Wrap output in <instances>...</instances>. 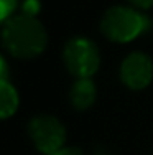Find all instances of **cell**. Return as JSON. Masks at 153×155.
<instances>
[{"label": "cell", "instance_id": "7", "mask_svg": "<svg viewBox=\"0 0 153 155\" xmlns=\"http://www.w3.org/2000/svg\"><path fill=\"white\" fill-rule=\"evenodd\" d=\"M0 99H2V119H8L10 116L15 114L18 107V94L15 87L8 81H2L0 86Z\"/></svg>", "mask_w": 153, "mask_h": 155}, {"label": "cell", "instance_id": "5", "mask_svg": "<svg viewBox=\"0 0 153 155\" xmlns=\"http://www.w3.org/2000/svg\"><path fill=\"white\" fill-rule=\"evenodd\" d=\"M120 78L130 89H145L153 79V61L145 53H130L120 66Z\"/></svg>", "mask_w": 153, "mask_h": 155}, {"label": "cell", "instance_id": "6", "mask_svg": "<svg viewBox=\"0 0 153 155\" xmlns=\"http://www.w3.org/2000/svg\"><path fill=\"white\" fill-rule=\"evenodd\" d=\"M96 84L89 78H78L69 91V99L74 109L84 110L94 104L96 101Z\"/></svg>", "mask_w": 153, "mask_h": 155}, {"label": "cell", "instance_id": "11", "mask_svg": "<svg viewBox=\"0 0 153 155\" xmlns=\"http://www.w3.org/2000/svg\"><path fill=\"white\" fill-rule=\"evenodd\" d=\"M129 2L140 8H151L153 7V0H129Z\"/></svg>", "mask_w": 153, "mask_h": 155}, {"label": "cell", "instance_id": "8", "mask_svg": "<svg viewBox=\"0 0 153 155\" xmlns=\"http://www.w3.org/2000/svg\"><path fill=\"white\" fill-rule=\"evenodd\" d=\"M0 8H2L0 18L3 21H7L8 18L13 17V12L17 8V0H0Z\"/></svg>", "mask_w": 153, "mask_h": 155}, {"label": "cell", "instance_id": "1", "mask_svg": "<svg viewBox=\"0 0 153 155\" xmlns=\"http://www.w3.org/2000/svg\"><path fill=\"white\" fill-rule=\"evenodd\" d=\"M3 48L15 58L30 60L41 54L48 43L43 25L30 15H13L5 21L2 30Z\"/></svg>", "mask_w": 153, "mask_h": 155}, {"label": "cell", "instance_id": "9", "mask_svg": "<svg viewBox=\"0 0 153 155\" xmlns=\"http://www.w3.org/2000/svg\"><path fill=\"white\" fill-rule=\"evenodd\" d=\"M40 8H41V5H40L38 0H25L23 2V13L25 15L35 17L40 12Z\"/></svg>", "mask_w": 153, "mask_h": 155}, {"label": "cell", "instance_id": "10", "mask_svg": "<svg viewBox=\"0 0 153 155\" xmlns=\"http://www.w3.org/2000/svg\"><path fill=\"white\" fill-rule=\"evenodd\" d=\"M53 155H84V152L81 149H78V147H61Z\"/></svg>", "mask_w": 153, "mask_h": 155}, {"label": "cell", "instance_id": "3", "mask_svg": "<svg viewBox=\"0 0 153 155\" xmlns=\"http://www.w3.org/2000/svg\"><path fill=\"white\" fill-rule=\"evenodd\" d=\"M64 64L72 76L91 78L99 69L100 54L96 43L86 36H74L64 46Z\"/></svg>", "mask_w": 153, "mask_h": 155}, {"label": "cell", "instance_id": "4", "mask_svg": "<svg viewBox=\"0 0 153 155\" xmlns=\"http://www.w3.org/2000/svg\"><path fill=\"white\" fill-rule=\"evenodd\" d=\"M28 134L33 140L35 147L46 155H53L54 152L64 147L66 140V129L64 125L53 116H35L28 124Z\"/></svg>", "mask_w": 153, "mask_h": 155}, {"label": "cell", "instance_id": "12", "mask_svg": "<svg viewBox=\"0 0 153 155\" xmlns=\"http://www.w3.org/2000/svg\"><path fill=\"white\" fill-rule=\"evenodd\" d=\"M96 155H112V153H109V150L104 149V147H99V149L96 150Z\"/></svg>", "mask_w": 153, "mask_h": 155}, {"label": "cell", "instance_id": "2", "mask_svg": "<svg viewBox=\"0 0 153 155\" xmlns=\"http://www.w3.org/2000/svg\"><path fill=\"white\" fill-rule=\"evenodd\" d=\"M148 27V17L129 7H112L104 13L100 21V31L115 43L132 41Z\"/></svg>", "mask_w": 153, "mask_h": 155}]
</instances>
